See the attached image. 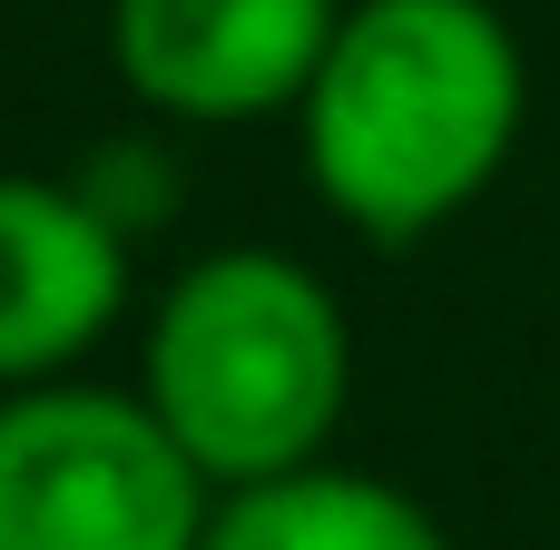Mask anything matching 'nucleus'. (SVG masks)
<instances>
[{
    "mask_svg": "<svg viewBox=\"0 0 560 550\" xmlns=\"http://www.w3.org/2000/svg\"><path fill=\"white\" fill-rule=\"evenodd\" d=\"M207 550H453L433 531V512L394 482L364 472H276L217 502Z\"/></svg>",
    "mask_w": 560,
    "mask_h": 550,
    "instance_id": "nucleus-6",
    "label": "nucleus"
},
{
    "mask_svg": "<svg viewBox=\"0 0 560 550\" xmlns=\"http://www.w3.org/2000/svg\"><path fill=\"white\" fill-rule=\"evenodd\" d=\"M345 374L354 354L335 295L266 246L187 266L148 335V403L217 492L305 472L345 413Z\"/></svg>",
    "mask_w": 560,
    "mask_h": 550,
    "instance_id": "nucleus-2",
    "label": "nucleus"
},
{
    "mask_svg": "<svg viewBox=\"0 0 560 550\" xmlns=\"http://www.w3.org/2000/svg\"><path fill=\"white\" fill-rule=\"evenodd\" d=\"M522 138V49L492 0H364L305 89V167L325 207L413 246L492 187Z\"/></svg>",
    "mask_w": 560,
    "mask_h": 550,
    "instance_id": "nucleus-1",
    "label": "nucleus"
},
{
    "mask_svg": "<svg viewBox=\"0 0 560 550\" xmlns=\"http://www.w3.org/2000/svg\"><path fill=\"white\" fill-rule=\"evenodd\" d=\"M345 10L335 0H118V79L167 118H266L315 89Z\"/></svg>",
    "mask_w": 560,
    "mask_h": 550,
    "instance_id": "nucleus-4",
    "label": "nucleus"
},
{
    "mask_svg": "<svg viewBox=\"0 0 560 550\" xmlns=\"http://www.w3.org/2000/svg\"><path fill=\"white\" fill-rule=\"evenodd\" d=\"M128 295V226L89 207V187L0 177V384H39L108 335Z\"/></svg>",
    "mask_w": 560,
    "mask_h": 550,
    "instance_id": "nucleus-5",
    "label": "nucleus"
},
{
    "mask_svg": "<svg viewBox=\"0 0 560 550\" xmlns=\"http://www.w3.org/2000/svg\"><path fill=\"white\" fill-rule=\"evenodd\" d=\"M217 482L128 394H10L0 403V550H207Z\"/></svg>",
    "mask_w": 560,
    "mask_h": 550,
    "instance_id": "nucleus-3",
    "label": "nucleus"
}]
</instances>
